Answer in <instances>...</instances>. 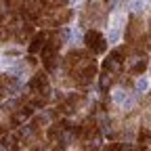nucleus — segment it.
<instances>
[{
	"label": "nucleus",
	"instance_id": "obj_3",
	"mask_svg": "<svg viewBox=\"0 0 151 151\" xmlns=\"http://www.w3.org/2000/svg\"><path fill=\"white\" fill-rule=\"evenodd\" d=\"M84 42H86V46H88V50H90L92 55H101V52L107 50V40H105V36H103L99 29H90V32H86Z\"/></svg>",
	"mask_w": 151,
	"mask_h": 151
},
{
	"label": "nucleus",
	"instance_id": "obj_9",
	"mask_svg": "<svg viewBox=\"0 0 151 151\" xmlns=\"http://www.w3.org/2000/svg\"><path fill=\"white\" fill-rule=\"evenodd\" d=\"M116 82H118V76H113V73H109V71H103V73H101V90H103V92L109 90Z\"/></svg>",
	"mask_w": 151,
	"mask_h": 151
},
{
	"label": "nucleus",
	"instance_id": "obj_8",
	"mask_svg": "<svg viewBox=\"0 0 151 151\" xmlns=\"http://www.w3.org/2000/svg\"><path fill=\"white\" fill-rule=\"evenodd\" d=\"M134 59H137L134 65L128 69L130 76H139V73H143V71L147 69V57H145V55H139V57H134Z\"/></svg>",
	"mask_w": 151,
	"mask_h": 151
},
{
	"label": "nucleus",
	"instance_id": "obj_6",
	"mask_svg": "<svg viewBox=\"0 0 151 151\" xmlns=\"http://www.w3.org/2000/svg\"><path fill=\"white\" fill-rule=\"evenodd\" d=\"M86 101V94L84 92H78V94H69V97L57 107L59 109V113H73V111H78L80 109V105Z\"/></svg>",
	"mask_w": 151,
	"mask_h": 151
},
{
	"label": "nucleus",
	"instance_id": "obj_11",
	"mask_svg": "<svg viewBox=\"0 0 151 151\" xmlns=\"http://www.w3.org/2000/svg\"><path fill=\"white\" fill-rule=\"evenodd\" d=\"M149 40H151V36H149ZM149 44H151V42H149Z\"/></svg>",
	"mask_w": 151,
	"mask_h": 151
},
{
	"label": "nucleus",
	"instance_id": "obj_10",
	"mask_svg": "<svg viewBox=\"0 0 151 151\" xmlns=\"http://www.w3.org/2000/svg\"><path fill=\"white\" fill-rule=\"evenodd\" d=\"M116 149H118V151H141V149L134 147V145H116Z\"/></svg>",
	"mask_w": 151,
	"mask_h": 151
},
{
	"label": "nucleus",
	"instance_id": "obj_5",
	"mask_svg": "<svg viewBox=\"0 0 151 151\" xmlns=\"http://www.w3.org/2000/svg\"><path fill=\"white\" fill-rule=\"evenodd\" d=\"M103 19H105V11H101V6L97 2H88L84 6V13H82V23L84 25H88L90 21L94 25V21H103Z\"/></svg>",
	"mask_w": 151,
	"mask_h": 151
},
{
	"label": "nucleus",
	"instance_id": "obj_1",
	"mask_svg": "<svg viewBox=\"0 0 151 151\" xmlns=\"http://www.w3.org/2000/svg\"><path fill=\"white\" fill-rule=\"evenodd\" d=\"M63 67H65V73L71 78V82L78 84V86L90 84L94 73H97V63H94V59L88 57L86 52H82V50H71L65 57Z\"/></svg>",
	"mask_w": 151,
	"mask_h": 151
},
{
	"label": "nucleus",
	"instance_id": "obj_4",
	"mask_svg": "<svg viewBox=\"0 0 151 151\" xmlns=\"http://www.w3.org/2000/svg\"><path fill=\"white\" fill-rule=\"evenodd\" d=\"M103 71H109L113 76H122V71H124V50L122 48H116L107 57V61L103 63Z\"/></svg>",
	"mask_w": 151,
	"mask_h": 151
},
{
	"label": "nucleus",
	"instance_id": "obj_12",
	"mask_svg": "<svg viewBox=\"0 0 151 151\" xmlns=\"http://www.w3.org/2000/svg\"><path fill=\"white\" fill-rule=\"evenodd\" d=\"M105 2H107V0H105Z\"/></svg>",
	"mask_w": 151,
	"mask_h": 151
},
{
	"label": "nucleus",
	"instance_id": "obj_7",
	"mask_svg": "<svg viewBox=\"0 0 151 151\" xmlns=\"http://www.w3.org/2000/svg\"><path fill=\"white\" fill-rule=\"evenodd\" d=\"M48 32H42V34H36V38H34V42L29 44V52H40L42 48H44V44H46V40H48Z\"/></svg>",
	"mask_w": 151,
	"mask_h": 151
},
{
	"label": "nucleus",
	"instance_id": "obj_2",
	"mask_svg": "<svg viewBox=\"0 0 151 151\" xmlns=\"http://www.w3.org/2000/svg\"><path fill=\"white\" fill-rule=\"evenodd\" d=\"M50 99V86L46 73H36L29 82V103L32 107H42Z\"/></svg>",
	"mask_w": 151,
	"mask_h": 151
}]
</instances>
